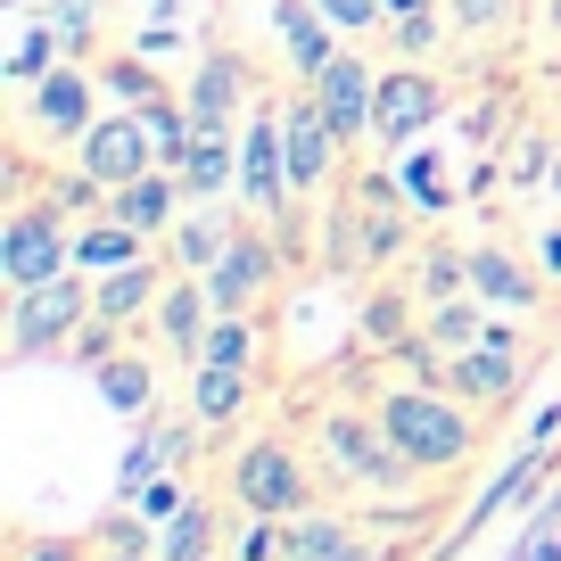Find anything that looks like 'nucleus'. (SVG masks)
I'll return each instance as SVG.
<instances>
[{
	"instance_id": "f3484780",
	"label": "nucleus",
	"mask_w": 561,
	"mask_h": 561,
	"mask_svg": "<svg viewBox=\"0 0 561 561\" xmlns=\"http://www.w3.org/2000/svg\"><path fill=\"white\" fill-rule=\"evenodd\" d=\"M240 224H248V207L231 215L224 198H191V207L174 215V231H165V264H174V273H215L224 248L240 240Z\"/></svg>"
},
{
	"instance_id": "39448f33",
	"label": "nucleus",
	"mask_w": 561,
	"mask_h": 561,
	"mask_svg": "<svg viewBox=\"0 0 561 561\" xmlns=\"http://www.w3.org/2000/svg\"><path fill=\"white\" fill-rule=\"evenodd\" d=\"M537 364H545V355H528V339L512 331V314H495L488 339H471V347L446 355L438 388H455V397L479 404V413H504V404H520V388H528V371H537Z\"/></svg>"
},
{
	"instance_id": "f8f14e48",
	"label": "nucleus",
	"mask_w": 561,
	"mask_h": 561,
	"mask_svg": "<svg viewBox=\"0 0 561 561\" xmlns=\"http://www.w3.org/2000/svg\"><path fill=\"white\" fill-rule=\"evenodd\" d=\"M67 165H83L100 191H124V182H140L149 165H158V140H149V116L140 107H107L100 124H91L83 140H75V158Z\"/></svg>"
},
{
	"instance_id": "6e6552de",
	"label": "nucleus",
	"mask_w": 561,
	"mask_h": 561,
	"mask_svg": "<svg viewBox=\"0 0 561 561\" xmlns=\"http://www.w3.org/2000/svg\"><path fill=\"white\" fill-rule=\"evenodd\" d=\"M553 471H561V455H545V446H512V462H504V471H495L488 488H479L471 504L455 512V528H446V537H438V553H430V561H455L462 545H479V537H488L495 520H504V512L537 504V495L553 488Z\"/></svg>"
},
{
	"instance_id": "20e7f679",
	"label": "nucleus",
	"mask_w": 561,
	"mask_h": 561,
	"mask_svg": "<svg viewBox=\"0 0 561 561\" xmlns=\"http://www.w3.org/2000/svg\"><path fill=\"white\" fill-rule=\"evenodd\" d=\"M91 314H100V306H91L83 264L34 280V289H9V364H67L75 331H83Z\"/></svg>"
},
{
	"instance_id": "4c0bfd02",
	"label": "nucleus",
	"mask_w": 561,
	"mask_h": 561,
	"mask_svg": "<svg viewBox=\"0 0 561 561\" xmlns=\"http://www.w3.org/2000/svg\"><path fill=\"white\" fill-rule=\"evenodd\" d=\"M322 18L339 25L347 42H371V34H388V0H314Z\"/></svg>"
},
{
	"instance_id": "c756f323",
	"label": "nucleus",
	"mask_w": 561,
	"mask_h": 561,
	"mask_svg": "<svg viewBox=\"0 0 561 561\" xmlns=\"http://www.w3.org/2000/svg\"><path fill=\"white\" fill-rule=\"evenodd\" d=\"M495 158H504V191H528V182H553L561 140H553V133H537V124H512Z\"/></svg>"
},
{
	"instance_id": "58836bf2",
	"label": "nucleus",
	"mask_w": 561,
	"mask_h": 561,
	"mask_svg": "<svg viewBox=\"0 0 561 561\" xmlns=\"http://www.w3.org/2000/svg\"><path fill=\"white\" fill-rule=\"evenodd\" d=\"M116 347H133V331H116V322H100V314H91L83 331H75L67 364H75V371H100V364H107V355H116Z\"/></svg>"
},
{
	"instance_id": "6ab92c4d",
	"label": "nucleus",
	"mask_w": 561,
	"mask_h": 561,
	"mask_svg": "<svg viewBox=\"0 0 561 561\" xmlns=\"http://www.w3.org/2000/svg\"><path fill=\"white\" fill-rule=\"evenodd\" d=\"M248 404H256V371H248V364H191V397H182V413H191L207 438H231Z\"/></svg>"
},
{
	"instance_id": "c03bdc74",
	"label": "nucleus",
	"mask_w": 561,
	"mask_h": 561,
	"mask_svg": "<svg viewBox=\"0 0 561 561\" xmlns=\"http://www.w3.org/2000/svg\"><path fill=\"white\" fill-rule=\"evenodd\" d=\"M545 25H553V34H561V0H545Z\"/></svg>"
},
{
	"instance_id": "f03ea898",
	"label": "nucleus",
	"mask_w": 561,
	"mask_h": 561,
	"mask_svg": "<svg viewBox=\"0 0 561 561\" xmlns=\"http://www.w3.org/2000/svg\"><path fill=\"white\" fill-rule=\"evenodd\" d=\"M371 413H380L388 446L413 462L421 479H446L479 455V404H462L438 380H380L371 388Z\"/></svg>"
},
{
	"instance_id": "7c9ffc66",
	"label": "nucleus",
	"mask_w": 561,
	"mask_h": 561,
	"mask_svg": "<svg viewBox=\"0 0 561 561\" xmlns=\"http://www.w3.org/2000/svg\"><path fill=\"white\" fill-rule=\"evenodd\" d=\"M100 91H107L116 107H149V100H165L174 83H165L140 50H116V58H100Z\"/></svg>"
},
{
	"instance_id": "423d86ee",
	"label": "nucleus",
	"mask_w": 561,
	"mask_h": 561,
	"mask_svg": "<svg viewBox=\"0 0 561 561\" xmlns=\"http://www.w3.org/2000/svg\"><path fill=\"white\" fill-rule=\"evenodd\" d=\"M75 264V215L58 207V198H9V215H0V280L9 289H34V280L67 273Z\"/></svg>"
},
{
	"instance_id": "f704fd0d",
	"label": "nucleus",
	"mask_w": 561,
	"mask_h": 561,
	"mask_svg": "<svg viewBox=\"0 0 561 561\" xmlns=\"http://www.w3.org/2000/svg\"><path fill=\"white\" fill-rule=\"evenodd\" d=\"M9 561H91V537H67V528H9Z\"/></svg>"
},
{
	"instance_id": "473e14b6",
	"label": "nucleus",
	"mask_w": 561,
	"mask_h": 561,
	"mask_svg": "<svg viewBox=\"0 0 561 561\" xmlns=\"http://www.w3.org/2000/svg\"><path fill=\"white\" fill-rule=\"evenodd\" d=\"M224 561H289V520H273V512H240Z\"/></svg>"
},
{
	"instance_id": "9d476101",
	"label": "nucleus",
	"mask_w": 561,
	"mask_h": 561,
	"mask_svg": "<svg viewBox=\"0 0 561 561\" xmlns=\"http://www.w3.org/2000/svg\"><path fill=\"white\" fill-rule=\"evenodd\" d=\"M18 116L34 124V133H50L58 149H75V140L100 124V67H83V58H58L42 83L18 91Z\"/></svg>"
},
{
	"instance_id": "e433bc0d",
	"label": "nucleus",
	"mask_w": 561,
	"mask_h": 561,
	"mask_svg": "<svg viewBox=\"0 0 561 561\" xmlns=\"http://www.w3.org/2000/svg\"><path fill=\"white\" fill-rule=\"evenodd\" d=\"M182 504H191V471H182V462H165V471L149 479V488H140V495H133V512H140V520H158V528L174 520Z\"/></svg>"
},
{
	"instance_id": "2eb2a0df",
	"label": "nucleus",
	"mask_w": 561,
	"mask_h": 561,
	"mask_svg": "<svg viewBox=\"0 0 561 561\" xmlns=\"http://www.w3.org/2000/svg\"><path fill=\"white\" fill-rule=\"evenodd\" d=\"M462 256H471V289L495 306V314H537L545 306V264H528L512 240H462Z\"/></svg>"
},
{
	"instance_id": "f257e3e1",
	"label": "nucleus",
	"mask_w": 561,
	"mask_h": 561,
	"mask_svg": "<svg viewBox=\"0 0 561 561\" xmlns=\"http://www.w3.org/2000/svg\"><path fill=\"white\" fill-rule=\"evenodd\" d=\"M306 446H314L322 479H331L347 504H364V512L430 504L421 471L388 446V430H380V413H371V404H314V413H306Z\"/></svg>"
},
{
	"instance_id": "7ed1b4c3",
	"label": "nucleus",
	"mask_w": 561,
	"mask_h": 561,
	"mask_svg": "<svg viewBox=\"0 0 561 561\" xmlns=\"http://www.w3.org/2000/svg\"><path fill=\"white\" fill-rule=\"evenodd\" d=\"M322 462H306V446L298 438H240L231 446V462H224V495H231V512H273V520H298V512H314L322 504Z\"/></svg>"
},
{
	"instance_id": "37998d69",
	"label": "nucleus",
	"mask_w": 561,
	"mask_h": 561,
	"mask_svg": "<svg viewBox=\"0 0 561 561\" xmlns=\"http://www.w3.org/2000/svg\"><path fill=\"white\" fill-rule=\"evenodd\" d=\"M413 9H438V0H388V18H413Z\"/></svg>"
},
{
	"instance_id": "aec40b11",
	"label": "nucleus",
	"mask_w": 561,
	"mask_h": 561,
	"mask_svg": "<svg viewBox=\"0 0 561 561\" xmlns=\"http://www.w3.org/2000/svg\"><path fill=\"white\" fill-rule=\"evenodd\" d=\"M182 207H191V191H182L174 165H149L140 182L107 191V215H116V224H133L140 240H158V248H165V231H174V215H182Z\"/></svg>"
},
{
	"instance_id": "49530a36",
	"label": "nucleus",
	"mask_w": 561,
	"mask_h": 561,
	"mask_svg": "<svg viewBox=\"0 0 561 561\" xmlns=\"http://www.w3.org/2000/svg\"><path fill=\"white\" fill-rule=\"evenodd\" d=\"M553 198H561V158H553Z\"/></svg>"
},
{
	"instance_id": "72a5a7b5",
	"label": "nucleus",
	"mask_w": 561,
	"mask_h": 561,
	"mask_svg": "<svg viewBox=\"0 0 561 561\" xmlns=\"http://www.w3.org/2000/svg\"><path fill=\"white\" fill-rule=\"evenodd\" d=\"M256 347H264L256 314H215V331H207V347H198V364H248V371H256Z\"/></svg>"
},
{
	"instance_id": "dca6fc26",
	"label": "nucleus",
	"mask_w": 561,
	"mask_h": 561,
	"mask_svg": "<svg viewBox=\"0 0 561 561\" xmlns=\"http://www.w3.org/2000/svg\"><path fill=\"white\" fill-rule=\"evenodd\" d=\"M165 280H174V264H165V248H149V256L116 264V273H91V306H100V322H116V331H140V322L158 314Z\"/></svg>"
},
{
	"instance_id": "b1692460",
	"label": "nucleus",
	"mask_w": 561,
	"mask_h": 561,
	"mask_svg": "<svg viewBox=\"0 0 561 561\" xmlns=\"http://www.w3.org/2000/svg\"><path fill=\"white\" fill-rule=\"evenodd\" d=\"M174 174H182V191H191V198H224V191H240V140H231L224 124H198L191 158H182Z\"/></svg>"
},
{
	"instance_id": "c85d7f7f",
	"label": "nucleus",
	"mask_w": 561,
	"mask_h": 561,
	"mask_svg": "<svg viewBox=\"0 0 561 561\" xmlns=\"http://www.w3.org/2000/svg\"><path fill=\"white\" fill-rule=\"evenodd\" d=\"M58 58H75V50H67V34H58V18H50V9H42V18H25L18 50H9V91L42 83V75H50Z\"/></svg>"
},
{
	"instance_id": "a19ab883",
	"label": "nucleus",
	"mask_w": 561,
	"mask_h": 561,
	"mask_svg": "<svg viewBox=\"0 0 561 561\" xmlns=\"http://www.w3.org/2000/svg\"><path fill=\"white\" fill-rule=\"evenodd\" d=\"M520 446H545V455H561V397L528 413V438H520Z\"/></svg>"
},
{
	"instance_id": "a211bd4d",
	"label": "nucleus",
	"mask_w": 561,
	"mask_h": 561,
	"mask_svg": "<svg viewBox=\"0 0 561 561\" xmlns=\"http://www.w3.org/2000/svg\"><path fill=\"white\" fill-rule=\"evenodd\" d=\"M149 331H158V347L174 355L182 371H191V364H198V347H207V331H215L207 273H174V280H165V298H158V314H149Z\"/></svg>"
},
{
	"instance_id": "1a4fd4ad",
	"label": "nucleus",
	"mask_w": 561,
	"mask_h": 561,
	"mask_svg": "<svg viewBox=\"0 0 561 561\" xmlns=\"http://www.w3.org/2000/svg\"><path fill=\"white\" fill-rule=\"evenodd\" d=\"M280 273H289V248H280V231L248 215V224H240V240L224 248V264L207 273L215 314H256V306L280 289Z\"/></svg>"
},
{
	"instance_id": "9b49d317",
	"label": "nucleus",
	"mask_w": 561,
	"mask_h": 561,
	"mask_svg": "<svg viewBox=\"0 0 561 561\" xmlns=\"http://www.w3.org/2000/svg\"><path fill=\"white\" fill-rule=\"evenodd\" d=\"M289 561H404V545L371 537L364 504H314L289 520Z\"/></svg>"
},
{
	"instance_id": "ddd939ff",
	"label": "nucleus",
	"mask_w": 561,
	"mask_h": 561,
	"mask_svg": "<svg viewBox=\"0 0 561 561\" xmlns=\"http://www.w3.org/2000/svg\"><path fill=\"white\" fill-rule=\"evenodd\" d=\"M182 100H191V124H248V107L264 100L256 67H248V50H231V42H207L191 67V83H182Z\"/></svg>"
},
{
	"instance_id": "cd10ccee",
	"label": "nucleus",
	"mask_w": 561,
	"mask_h": 561,
	"mask_svg": "<svg viewBox=\"0 0 561 561\" xmlns=\"http://www.w3.org/2000/svg\"><path fill=\"white\" fill-rule=\"evenodd\" d=\"M488 322H495V306L479 298V289H455V298H430V306H421V339H438L446 355L471 347V339H488Z\"/></svg>"
},
{
	"instance_id": "de8ad7c7",
	"label": "nucleus",
	"mask_w": 561,
	"mask_h": 561,
	"mask_svg": "<svg viewBox=\"0 0 561 561\" xmlns=\"http://www.w3.org/2000/svg\"><path fill=\"white\" fill-rule=\"evenodd\" d=\"M83 9H107V0H83Z\"/></svg>"
},
{
	"instance_id": "79ce46f5",
	"label": "nucleus",
	"mask_w": 561,
	"mask_h": 561,
	"mask_svg": "<svg viewBox=\"0 0 561 561\" xmlns=\"http://www.w3.org/2000/svg\"><path fill=\"white\" fill-rule=\"evenodd\" d=\"M537 264H545V280L561 289V224H545V231H537Z\"/></svg>"
},
{
	"instance_id": "bb28decb",
	"label": "nucleus",
	"mask_w": 561,
	"mask_h": 561,
	"mask_svg": "<svg viewBox=\"0 0 561 561\" xmlns=\"http://www.w3.org/2000/svg\"><path fill=\"white\" fill-rule=\"evenodd\" d=\"M149 248H158V240H140V231H133V224H116L107 207L75 224V264H83V273H116V264L149 256Z\"/></svg>"
},
{
	"instance_id": "ea45409f",
	"label": "nucleus",
	"mask_w": 561,
	"mask_h": 561,
	"mask_svg": "<svg viewBox=\"0 0 561 561\" xmlns=\"http://www.w3.org/2000/svg\"><path fill=\"white\" fill-rule=\"evenodd\" d=\"M561 528V471H553V488L537 495V504H520V537H553Z\"/></svg>"
},
{
	"instance_id": "393cba45",
	"label": "nucleus",
	"mask_w": 561,
	"mask_h": 561,
	"mask_svg": "<svg viewBox=\"0 0 561 561\" xmlns=\"http://www.w3.org/2000/svg\"><path fill=\"white\" fill-rule=\"evenodd\" d=\"M404 289H413L421 306H430V298H455V289H471V256H462V240L430 231V240L404 256Z\"/></svg>"
},
{
	"instance_id": "0eeeda50",
	"label": "nucleus",
	"mask_w": 561,
	"mask_h": 561,
	"mask_svg": "<svg viewBox=\"0 0 561 561\" xmlns=\"http://www.w3.org/2000/svg\"><path fill=\"white\" fill-rule=\"evenodd\" d=\"M455 116V83H446L438 67H421V58H397V67H380V100H371V149H388V158H404L430 124Z\"/></svg>"
},
{
	"instance_id": "4468645a",
	"label": "nucleus",
	"mask_w": 561,
	"mask_h": 561,
	"mask_svg": "<svg viewBox=\"0 0 561 561\" xmlns=\"http://www.w3.org/2000/svg\"><path fill=\"white\" fill-rule=\"evenodd\" d=\"M306 91L322 100V116L339 124V140H347V158H355V149L371 140V100H380V67H371L355 42H339V58H331V67H322Z\"/></svg>"
},
{
	"instance_id": "a878e982",
	"label": "nucleus",
	"mask_w": 561,
	"mask_h": 561,
	"mask_svg": "<svg viewBox=\"0 0 561 561\" xmlns=\"http://www.w3.org/2000/svg\"><path fill=\"white\" fill-rule=\"evenodd\" d=\"M397 182H404V198L421 207V224H438V215H455V174H446V149H430V140H413L397 158Z\"/></svg>"
},
{
	"instance_id": "a18cd8bd",
	"label": "nucleus",
	"mask_w": 561,
	"mask_h": 561,
	"mask_svg": "<svg viewBox=\"0 0 561 561\" xmlns=\"http://www.w3.org/2000/svg\"><path fill=\"white\" fill-rule=\"evenodd\" d=\"M9 9H50V0H9Z\"/></svg>"
},
{
	"instance_id": "2f4dec72",
	"label": "nucleus",
	"mask_w": 561,
	"mask_h": 561,
	"mask_svg": "<svg viewBox=\"0 0 561 561\" xmlns=\"http://www.w3.org/2000/svg\"><path fill=\"white\" fill-rule=\"evenodd\" d=\"M380 42H388L397 58H421V67H430V58L455 42V18H446V9H413V18H388Z\"/></svg>"
},
{
	"instance_id": "4be33fe9",
	"label": "nucleus",
	"mask_w": 561,
	"mask_h": 561,
	"mask_svg": "<svg viewBox=\"0 0 561 561\" xmlns=\"http://www.w3.org/2000/svg\"><path fill=\"white\" fill-rule=\"evenodd\" d=\"M224 504H231V495H224ZM224 504L198 488L191 504L158 528V561H224V545H231V537H224Z\"/></svg>"
},
{
	"instance_id": "5701e85b",
	"label": "nucleus",
	"mask_w": 561,
	"mask_h": 561,
	"mask_svg": "<svg viewBox=\"0 0 561 561\" xmlns=\"http://www.w3.org/2000/svg\"><path fill=\"white\" fill-rule=\"evenodd\" d=\"M91 388H100V404H107V413H124V421L158 413V364H149L140 347H116L100 371H91Z\"/></svg>"
},
{
	"instance_id": "c9c22d12",
	"label": "nucleus",
	"mask_w": 561,
	"mask_h": 561,
	"mask_svg": "<svg viewBox=\"0 0 561 561\" xmlns=\"http://www.w3.org/2000/svg\"><path fill=\"white\" fill-rule=\"evenodd\" d=\"M520 0H446V18H455V42H495L512 25Z\"/></svg>"
},
{
	"instance_id": "412c9836",
	"label": "nucleus",
	"mask_w": 561,
	"mask_h": 561,
	"mask_svg": "<svg viewBox=\"0 0 561 561\" xmlns=\"http://www.w3.org/2000/svg\"><path fill=\"white\" fill-rule=\"evenodd\" d=\"M273 34H280V58H289V75H298V83H314V75L339 58V42H347V34L314 9V0H273Z\"/></svg>"
}]
</instances>
